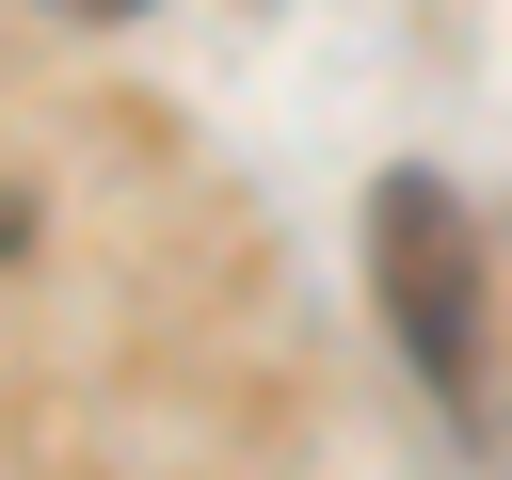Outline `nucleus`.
I'll return each instance as SVG.
<instances>
[{"instance_id":"1","label":"nucleus","mask_w":512,"mask_h":480,"mask_svg":"<svg viewBox=\"0 0 512 480\" xmlns=\"http://www.w3.org/2000/svg\"><path fill=\"white\" fill-rule=\"evenodd\" d=\"M368 304H384V336H400V368L432 400H480V224L416 160L368 192Z\"/></svg>"},{"instance_id":"2","label":"nucleus","mask_w":512,"mask_h":480,"mask_svg":"<svg viewBox=\"0 0 512 480\" xmlns=\"http://www.w3.org/2000/svg\"><path fill=\"white\" fill-rule=\"evenodd\" d=\"M80 16H144V0H80Z\"/></svg>"}]
</instances>
